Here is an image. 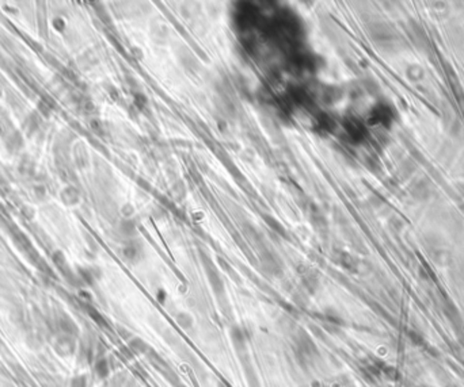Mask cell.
Instances as JSON below:
<instances>
[{"mask_svg": "<svg viewBox=\"0 0 464 387\" xmlns=\"http://www.w3.org/2000/svg\"><path fill=\"white\" fill-rule=\"evenodd\" d=\"M297 342V352L300 355V358L302 359H308L314 358L315 355H318V350H316V345L314 344L310 336H307L306 333H302L296 340Z\"/></svg>", "mask_w": 464, "mask_h": 387, "instance_id": "cell-1", "label": "cell"}, {"mask_svg": "<svg viewBox=\"0 0 464 387\" xmlns=\"http://www.w3.org/2000/svg\"><path fill=\"white\" fill-rule=\"evenodd\" d=\"M231 340L237 351H245L247 337H246V333L241 328H234L231 330Z\"/></svg>", "mask_w": 464, "mask_h": 387, "instance_id": "cell-2", "label": "cell"}, {"mask_svg": "<svg viewBox=\"0 0 464 387\" xmlns=\"http://www.w3.org/2000/svg\"><path fill=\"white\" fill-rule=\"evenodd\" d=\"M130 350L135 352V354H145L147 351H148V344L140 337H135L130 341Z\"/></svg>", "mask_w": 464, "mask_h": 387, "instance_id": "cell-3", "label": "cell"}, {"mask_svg": "<svg viewBox=\"0 0 464 387\" xmlns=\"http://www.w3.org/2000/svg\"><path fill=\"white\" fill-rule=\"evenodd\" d=\"M95 370H96V372H98V375H100L101 378H106V376L109 375V363H108V360H106V359H101L100 362L96 363Z\"/></svg>", "mask_w": 464, "mask_h": 387, "instance_id": "cell-4", "label": "cell"}, {"mask_svg": "<svg viewBox=\"0 0 464 387\" xmlns=\"http://www.w3.org/2000/svg\"><path fill=\"white\" fill-rule=\"evenodd\" d=\"M177 321L182 328H189V326L193 325V320L189 317V314H179L177 317Z\"/></svg>", "mask_w": 464, "mask_h": 387, "instance_id": "cell-5", "label": "cell"}]
</instances>
